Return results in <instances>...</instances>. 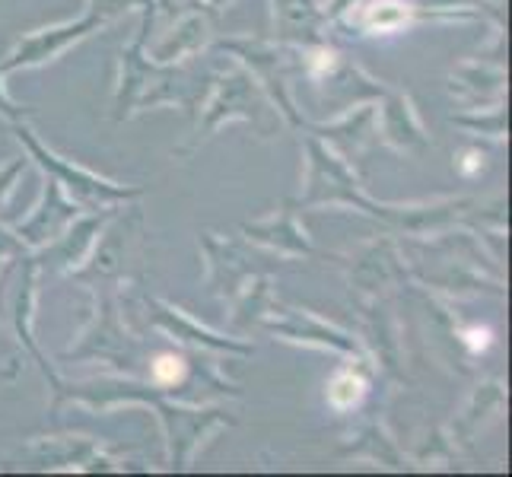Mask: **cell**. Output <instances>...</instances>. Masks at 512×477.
I'll return each mask as SVG.
<instances>
[{
    "label": "cell",
    "instance_id": "obj_1",
    "mask_svg": "<svg viewBox=\"0 0 512 477\" xmlns=\"http://www.w3.org/2000/svg\"><path fill=\"white\" fill-rule=\"evenodd\" d=\"M156 376H160L163 382H175L182 376V360L179 357H160V363H156Z\"/></svg>",
    "mask_w": 512,
    "mask_h": 477
}]
</instances>
